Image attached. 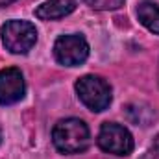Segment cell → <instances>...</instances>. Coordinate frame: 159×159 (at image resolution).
Returning <instances> with one entry per match:
<instances>
[{"instance_id": "6da1fadb", "label": "cell", "mask_w": 159, "mask_h": 159, "mask_svg": "<svg viewBox=\"0 0 159 159\" xmlns=\"http://www.w3.org/2000/svg\"><path fill=\"white\" fill-rule=\"evenodd\" d=\"M52 143L61 154H81L89 148L91 133L81 119H63L52 129Z\"/></svg>"}, {"instance_id": "7a4b0ae2", "label": "cell", "mask_w": 159, "mask_h": 159, "mask_svg": "<svg viewBox=\"0 0 159 159\" xmlns=\"http://www.w3.org/2000/svg\"><path fill=\"white\" fill-rule=\"evenodd\" d=\"M76 93L78 98L85 107H89L94 113H100L109 107L111 104V85L100 76L94 74H85L78 78L76 81Z\"/></svg>"}, {"instance_id": "3957f363", "label": "cell", "mask_w": 159, "mask_h": 159, "mask_svg": "<svg viewBox=\"0 0 159 159\" xmlns=\"http://www.w3.org/2000/svg\"><path fill=\"white\" fill-rule=\"evenodd\" d=\"M2 43L11 54H28L37 43V30L28 20H7L2 30Z\"/></svg>"}, {"instance_id": "277c9868", "label": "cell", "mask_w": 159, "mask_h": 159, "mask_svg": "<svg viewBox=\"0 0 159 159\" xmlns=\"http://www.w3.org/2000/svg\"><path fill=\"white\" fill-rule=\"evenodd\" d=\"M96 143L104 152L120 156V157L129 156L135 148L133 137L128 131V128H124L122 124H117V122H104L98 131Z\"/></svg>"}, {"instance_id": "5b68a950", "label": "cell", "mask_w": 159, "mask_h": 159, "mask_svg": "<svg viewBox=\"0 0 159 159\" xmlns=\"http://www.w3.org/2000/svg\"><path fill=\"white\" fill-rule=\"evenodd\" d=\"M54 57L59 65L78 67L89 57V43L80 34L61 35L54 43Z\"/></svg>"}, {"instance_id": "8992f818", "label": "cell", "mask_w": 159, "mask_h": 159, "mask_svg": "<svg viewBox=\"0 0 159 159\" xmlns=\"http://www.w3.org/2000/svg\"><path fill=\"white\" fill-rule=\"evenodd\" d=\"M26 81L19 69L7 67L0 70V106H13L24 98Z\"/></svg>"}, {"instance_id": "52a82bcc", "label": "cell", "mask_w": 159, "mask_h": 159, "mask_svg": "<svg viewBox=\"0 0 159 159\" xmlns=\"http://www.w3.org/2000/svg\"><path fill=\"white\" fill-rule=\"evenodd\" d=\"M76 9V0H46L35 9V17L41 20H57L70 15Z\"/></svg>"}, {"instance_id": "ba28073f", "label": "cell", "mask_w": 159, "mask_h": 159, "mask_svg": "<svg viewBox=\"0 0 159 159\" xmlns=\"http://www.w3.org/2000/svg\"><path fill=\"white\" fill-rule=\"evenodd\" d=\"M137 19L148 32L159 35V6L156 2L150 0L141 2L137 7Z\"/></svg>"}, {"instance_id": "9c48e42d", "label": "cell", "mask_w": 159, "mask_h": 159, "mask_svg": "<svg viewBox=\"0 0 159 159\" xmlns=\"http://www.w3.org/2000/svg\"><path fill=\"white\" fill-rule=\"evenodd\" d=\"M93 9L98 11H109V9H117L124 4V0H85Z\"/></svg>"}, {"instance_id": "30bf717a", "label": "cell", "mask_w": 159, "mask_h": 159, "mask_svg": "<svg viewBox=\"0 0 159 159\" xmlns=\"http://www.w3.org/2000/svg\"><path fill=\"white\" fill-rule=\"evenodd\" d=\"M152 159H159V146L154 150V154H152Z\"/></svg>"}, {"instance_id": "8fae6325", "label": "cell", "mask_w": 159, "mask_h": 159, "mask_svg": "<svg viewBox=\"0 0 159 159\" xmlns=\"http://www.w3.org/2000/svg\"><path fill=\"white\" fill-rule=\"evenodd\" d=\"M11 2H15V0H0V7H2V6H7V4H11Z\"/></svg>"}, {"instance_id": "7c38bea8", "label": "cell", "mask_w": 159, "mask_h": 159, "mask_svg": "<svg viewBox=\"0 0 159 159\" xmlns=\"http://www.w3.org/2000/svg\"><path fill=\"white\" fill-rule=\"evenodd\" d=\"M0 143H2V128H0Z\"/></svg>"}, {"instance_id": "4fadbf2b", "label": "cell", "mask_w": 159, "mask_h": 159, "mask_svg": "<svg viewBox=\"0 0 159 159\" xmlns=\"http://www.w3.org/2000/svg\"><path fill=\"white\" fill-rule=\"evenodd\" d=\"M157 81H159V67H157Z\"/></svg>"}]
</instances>
